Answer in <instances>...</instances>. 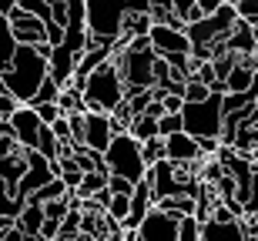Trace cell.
Returning a JSON list of instances; mask_svg holds the SVG:
<instances>
[{
	"label": "cell",
	"mask_w": 258,
	"mask_h": 241,
	"mask_svg": "<svg viewBox=\"0 0 258 241\" xmlns=\"http://www.w3.org/2000/svg\"><path fill=\"white\" fill-rule=\"evenodd\" d=\"M127 10H141V14H151V0H127Z\"/></svg>",
	"instance_id": "f6af8a7d"
},
{
	"label": "cell",
	"mask_w": 258,
	"mask_h": 241,
	"mask_svg": "<svg viewBox=\"0 0 258 241\" xmlns=\"http://www.w3.org/2000/svg\"><path fill=\"white\" fill-rule=\"evenodd\" d=\"M184 131L195 137H218L225 127V94L211 91L205 101H184Z\"/></svg>",
	"instance_id": "5b68a950"
},
{
	"label": "cell",
	"mask_w": 258,
	"mask_h": 241,
	"mask_svg": "<svg viewBox=\"0 0 258 241\" xmlns=\"http://www.w3.org/2000/svg\"><path fill=\"white\" fill-rule=\"evenodd\" d=\"M158 131H161V137L174 134V131H184V117L181 114H161L158 117Z\"/></svg>",
	"instance_id": "836d02e7"
},
{
	"label": "cell",
	"mask_w": 258,
	"mask_h": 241,
	"mask_svg": "<svg viewBox=\"0 0 258 241\" xmlns=\"http://www.w3.org/2000/svg\"><path fill=\"white\" fill-rule=\"evenodd\" d=\"M17 37H14V27H10V17H4L0 14V74L10 67V60H14V54H17Z\"/></svg>",
	"instance_id": "d6986e66"
},
{
	"label": "cell",
	"mask_w": 258,
	"mask_h": 241,
	"mask_svg": "<svg viewBox=\"0 0 258 241\" xmlns=\"http://www.w3.org/2000/svg\"><path fill=\"white\" fill-rule=\"evenodd\" d=\"M258 211V164H255V174H251V191L245 198V214H255Z\"/></svg>",
	"instance_id": "74e56055"
},
{
	"label": "cell",
	"mask_w": 258,
	"mask_h": 241,
	"mask_svg": "<svg viewBox=\"0 0 258 241\" xmlns=\"http://www.w3.org/2000/svg\"><path fill=\"white\" fill-rule=\"evenodd\" d=\"M154 208V191H151V181L148 178H141V181L134 184V194H131V214H127L124 221H121V228L124 231H138L141 228V221L148 218V211Z\"/></svg>",
	"instance_id": "4fadbf2b"
},
{
	"label": "cell",
	"mask_w": 258,
	"mask_h": 241,
	"mask_svg": "<svg viewBox=\"0 0 258 241\" xmlns=\"http://www.w3.org/2000/svg\"><path fill=\"white\" fill-rule=\"evenodd\" d=\"M191 7H195V0H174V14H181V17H184Z\"/></svg>",
	"instance_id": "bcb514c9"
},
{
	"label": "cell",
	"mask_w": 258,
	"mask_h": 241,
	"mask_svg": "<svg viewBox=\"0 0 258 241\" xmlns=\"http://www.w3.org/2000/svg\"><path fill=\"white\" fill-rule=\"evenodd\" d=\"M0 238H4V231H0Z\"/></svg>",
	"instance_id": "db71d44e"
},
{
	"label": "cell",
	"mask_w": 258,
	"mask_h": 241,
	"mask_svg": "<svg viewBox=\"0 0 258 241\" xmlns=\"http://www.w3.org/2000/svg\"><path fill=\"white\" fill-rule=\"evenodd\" d=\"M54 241H57V238H54Z\"/></svg>",
	"instance_id": "11a10c76"
},
{
	"label": "cell",
	"mask_w": 258,
	"mask_h": 241,
	"mask_svg": "<svg viewBox=\"0 0 258 241\" xmlns=\"http://www.w3.org/2000/svg\"><path fill=\"white\" fill-rule=\"evenodd\" d=\"M255 47H258L255 27H251L245 17H238V24H235L231 34L225 37V50H231V54H255Z\"/></svg>",
	"instance_id": "2e32d148"
},
{
	"label": "cell",
	"mask_w": 258,
	"mask_h": 241,
	"mask_svg": "<svg viewBox=\"0 0 258 241\" xmlns=\"http://www.w3.org/2000/svg\"><path fill=\"white\" fill-rule=\"evenodd\" d=\"M14 7H17V0H0V14H4V17H10Z\"/></svg>",
	"instance_id": "c3c4849f"
},
{
	"label": "cell",
	"mask_w": 258,
	"mask_h": 241,
	"mask_svg": "<svg viewBox=\"0 0 258 241\" xmlns=\"http://www.w3.org/2000/svg\"><path fill=\"white\" fill-rule=\"evenodd\" d=\"M107 161V174H121V178H131L134 184L148 174V161H144L141 141L131 134V131H121V134L111 137V144L104 151Z\"/></svg>",
	"instance_id": "277c9868"
},
{
	"label": "cell",
	"mask_w": 258,
	"mask_h": 241,
	"mask_svg": "<svg viewBox=\"0 0 258 241\" xmlns=\"http://www.w3.org/2000/svg\"><path fill=\"white\" fill-rule=\"evenodd\" d=\"M64 241H94L91 234H84V231H77V234H71V238H64Z\"/></svg>",
	"instance_id": "681fc988"
},
{
	"label": "cell",
	"mask_w": 258,
	"mask_h": 241,
	"mask_svg": "<svg viewBox=\"0 0 258 241\" xmlns=\"http://www.w3.org/2000/svg\"><path fill=\"white\" fill-rule=\"evenodd\" d=\"M178 241H201V218L198 214H184L178 221Z\"/></svg>",
	"instance_id": "4316f807"
},
{
	"label": "cell",
	"mask_w": 258,
	"mask_h": 241,
	"mask_svg": "<svg viewBox=\"0 0 258 241\" xmlns=\"http://www.w3.org/2000/svg\"><path fill=\"white\" fill-rule=\"evenodd\" d=\"M10 121H14V131H17L20 147L37 151V144H40V127H44V121H40V114H37V107H34V104H17L14 111H10Z\"/></svg>",
	"instance_id": "52a82bcc"
},
{
	"label": "cell",
	"mask_w": 258,
	"mask_h": 241,
	"mask_svg": "<svg viewBox=\"0 0 258 241\" xmlns=\"http://www.w3.org/2000/svg\"><path fill=\"white\" fill-rule=\"evenodd\" d=\"M255 37H258V27H255Z\"/></svg>",
	"instance_id": "f5cc1de1"
},
{
	"label": "cell",
	"mask_w": 258,
	"mask_h": 241,
	"mask_svg": "<svg viewBox=\"0 0 258 241\" xmlns=\"http://www.w3.org/2000/svg\"><path fill=\"white\" fill-rule=\"evenodd\" d=\"M57 94H60V84L54 77H44V84H40V91H37V97L30 101V104H44V101H57Z\"/></svg>",
	"instance_id": "1f68e13d"
},
{
	"label": "cell",
	"mask_w": 258,
	"mask_h": 241,
	"mask_svg": "<svg viewBox=\"0 0 258 241\" xmlns=\"http://www.w3.org/2000/svg\"><path fill=\"white\" fill-rule=\"evenodd\" d=\"M67 191H71V188H67V181L64 178H50L47 184H44V188H37V191L30 194L27 201H37V204H44V201H54V198H67Z\"/></svg>",
	"instance_id": "7402d4cb"
},
{
	"label": "cell",
	"mask_w": 258,
	"mask_h": 241,
	"mask_svg": "<svg viewBox=\"0 0 258 241\" xmlns=\"http://www.w3.org/2000/svg\"><path fill=\"white\" fill-rule=\"evenodd\" d=\"M50 178H57L54 168H50V157H44L40 151H27V174H24L20 184H17V198L27 201L30 194L37 191V188H44Z\"/></svg>",
	"instance_id": "9c48e42d"
},
{
	"label": "cell",
	"mask_w": 258,
	"mask_h": 241,
	"mask_svg": "<svg viewBox=\"0 0 258 241\" xmlns=\"http://www.w3.org/2000/svg\"><path fill=\"white\" fill-rule=\"evenodd\" d=\"M17 104H20V101H17L14 94H10V91H7L4 84H0V117H7V114H10V111H14Z\"/></svg>",
	"instance_id": "f35d334b"
},
{
	"label": "cell",
	"mask_w": 258,
	"mask_h": 241,
	"mask_svg": "<svg viewBox=\"0 0 258 241\" xmlns=\"http://www.w3.org/2000/svg\"><path fill=\"white\" fill-rule=\"evenodd\" d=\"M151 14H141V10H127L124 17V30H121V37L131 40V37H141V34H151Z\"/></svg>",
	"instance_id": "44dd1931"
},
{
	"label": "cell",
	"mask_w": 258,
	"mask_h": 241,
	"mask_svg": "<svg viewBox=\"0 0 258 241\" xmlns=\"http://www.w3.org/2000/svg\"><path fill=\"white\" fill-rule=\"evenodd\" d=\"M138 141H148V137H158L161 131H158V117H151V114H134V121H131V127H127Z\"/></svg>",
	"instance_id": "603a6c76"
},
{
	"label": "cell",
	"mask_w": 258,
	"mask_h": 241,
	"mask_svg": "<svg viewBox=\"0 0 258 241\" xmlns=\"http://www.w3.org/2000/svg\"><path fill=\"white\" fill-rule=\"evenodd\" d=\"M161 211L174 214V218H184V214H195V208H198V198L195 194H168V198H161V201H154Z\"/></svg>",
	"instance_id": "ffe728a7"
},
{
	"label": "cell",
	"mask_w": 258,
	"mask_h": 241,
	"mask_svg": "<svg viewBox=\"0 0 258 241\" xmlns=\"http://www.w3.org/2000/svg\"><path fill=\"white\" fill-rule=\"evenodd\" d=\"M50 127H54V134H57L60 141H71V137H74V134H71V121H67V114H60Z\"/></svg>",
	"instance_id": "ab89813d"
},
{
	"label": "cell",
	"mask_w": 258,
	"mask_h": 241,
	"mask_svg": "<svg viewBox=\"0 0 258 241\" xmlns=\"http://www.w3.org/2000/svg\"><path fill=\"white\" fill-rule=\"evenodd\" d=\"M178 221L181 218H174V214L161 211L154 204L148 211V218L141 221V228H138V241H178Z\"/></svg>",
	"instance_id": "ba28073f"
},
{
	"label": "cell",
	"mask_w": 258,
	"mask_h": 241,
	"mask_svg": "<svg viewBox=\"0 0 258 241\" xmlns=\"http://www.w3.org/2000/svg\"><path fill=\"white\" fill-rule=\"evenodd\" d=\"M34 107H37V114H40V121H44V124H54V121L64 114L57 101H44V104H34Z\"/></svg>",
	"instance_id": "e575fe53"
},
{
	"label": "cell",
	"mask_w": 258,
	"mask_h": 241,
	"mask_svg": "<svg viewBox=\"0 0 258 241\" xmlns=\"http://www.w3.org/2000/svg\"><path fill=\"white\" fill-rule=\"evenodd\" d=\"M141 151H144V161H148V168L151 164H158L161 157H168V147H164V137H148V141H141Z\"/></svg>",
	"instance_id": "484cf974"
},
{
	"label": "cell",
	"mask_w": 258,
	"mask_h": 241,
	"mask_svg": "<svg viewBox=\"0 0 258 241\" xmlns=\"http://www.w3.org/2000/svg\"><path fill=\"white\" fill-rule=\"evenodd\" d=\"M101 188H107V171H84L77 194H81V198H91V194L101 191Z\"/></svg>",
	"instance_id": "d4e9b609"
},
{
	"label": "cell",
	"mask_w": 258,
	"mask_h": 241,
	"mask_svg": "<svg viewBox=\"0 0 258 241\" xmlns=\"http://www.w3.org/2000/svg\"><path fill=\"white\" fill-rule=\"evenodd\" d=\"M201 241H248V221L235 218V221H201Z\"/></svg>",
	"instance_id": "5bb4252c"
},
{
	"label": "cell",
	"mask_w": 258,
	"mask_h": 241,
	"mask_svg": "<svg viewBox=\"0 0 258 241\" xmlns=\"http://www.w3.org/2000/svg\"><path fill=\"white\" fill-rule=\"evenodd\" d=\"M151 47L158 54H191V37L188 30H178V27H168V24H151Z\"/></svg>",
	"instance_id": "8fae6325"
},
{
	"label": "cell",
	"mask_w": 258,
	"mask_h": 241,
	"mask_svg": "<svg viewBox=\"0 0 258 241\" xmlns=\"http://www.w3.org/2000/svg\"><path fill=\"white\" fill-rule=\"evenodd\" d=\"M164 147H168V161H201V144L198 137L188 134V131H174V134L164 137Z\"/></svg>",
	"instance_id": "9a60e30c"
},
{
	"label": "cell",
	"mask_w": 258,
	"mask_h": 241,
	"mask_svg": "<svg viewBox=\"0 0 258 241\" xmlns=\"http://www.w3.org/2000/svg\"><path fill=\"white\" fill-rule=\"evenodd\" d=\"M248 241H258V228H248Z\"/></svg>",
	"instance_id": "f907efd6"
},
{
	"label": "cell",
	"mask_w": 258,
	"mask_h": 241,
	"mask_svg": "<svg viewBox=\"0 0 258 241\" xmlns=\"http://www.w3.org/2000/svg\"><path fill=\"white\" fill-rule=\"evenodd\" d=\"M238 17H245L251 27H258V0H238Z\"/></svg>",
	"instance_id": "8d00e7d4"
},
{
	"label": "cell",
	"mask_w": 258,
	"mask_h": 241,
	"mask_svg": "<svg viewBox=\"0 0 258 241\" xmlns=\"http://www.w3.org/2000/svg\"><path fill=\"white\" fill-rule=\"evenodd\" d=\"M60 178L67 181V188H71V191H77V188H81V178H84V171H64Z\"/></svg>",
	"instance_id": "b9f144b4"
},
{
	"label": "cell",
	"mask_w": 258,
	"mask_h": 241,
	"mask_svg": "<svg viewBox=\"0 0 258 241\" xmlns=\"http://www.w3.org/2000/svg\"><path fill=\"white\" fill-rule=\"evenodd\" d=\"M251 161H255V164H258V147H255V151H251Z\"/></svg>",
	"instance_id": "816d5d0a"
},
{
	"label": "cell",
	"mask_w": 258,
	"mask_h": 241,
	"mask_svg": "<svg viewBox=\"0 0 258 241\" xmlns=\"http://www.w3.org/2000/svg\"><path fill=\"white\" fill-rule=\"evenodd\" d=\"M111 137H114L111 114H104V111H87V114H84V147L104 154L107 144H111Z\"/></svg>",
	"instance_id": "7c38bea8"
},
{
	"label": "cell",
	"mask_w": 258,
	"mask_h": 241,
	"mask_svg": "<svg viewBox=\"0 0 258 241\" xmlns=\"http://www.w3.org/2000/svg\"><path fill=\"white\" fill-rule=\"evenodd\" d=\"M27 174V147H17L14 154L0 157V181L10 184V191H14V198H17V184L20 178Z\"/></svg>",
	"instance_id": "e0dca14e"
},
{
	"label": "cell",
	"mask_w": 258,
	"mask_h": 241,
	"mask_svg": "<svg viewBox=\"0 0 258 241\" xmlns=\"http://www.w3.org/2000/svg\"><path fill=\"white\" fill-rule=\"evenodd\" d=\"M127 17V0H87V44H117Z\"/></svg>",
	"instance_id": "3957f363"
},
{
	"label": "cell",
	"mask_w": 258,
	"mask_h": 241,
	"mask_svg": "<svg viewBox=\"0 0 258 241\" xmlns=\"http://www.w3.org/2000/svg\"><path fill=\"white\" fill-rule=\"evenodd\" d=\"M57 228H60V221H50V218H47V221H44V228H40V234H44L47 241H54V238H57Z\"/></svg>",
	"instance_id": "7bdbcfd3"
},
{
	"label": "cell",
	"mask_w": 258,
	"mask_h": 241,
	"mask_svg": "<svg viewBox=\"0 0 258 241\" xmlns=\"http://www.w3.org/2000/svg\"><path fill=\"white\" fill-rule=\"evenodd\" d=\"M195 4H198V7L205 10V17H208V14H215V10H218L225 0H195Z\"/></svg>",
	"instance_id": "ee69618b"
},
{
	"label": "cell",
	"mask_w": 258,
	"mask_h": 241,
	"mask_svg": "<svg viewBox=\"0 0 258 241\" xmlns=\"http://www.w3.org/2000/svg\"><path fill=\"white\" fill-rule=\"evenodd\" d=\"M17 147H20V141H17V137H7V134H0V157L14 154Z\"/></svg>",
	"instance_id": "60d3db41"
},
{
	"label": "cell",
	"mask_w": 258,
	"mask_h": 241,
	"mask_svg": "<svg viewBox=\"0 0 258 241\" xmlns=\"http://www.w3.org/2000/svg\"><path fill=\"white\" fill-rule=\"evenodd\" d=\"M81 214H84L81 208H71V211L64 214V221H60V228H57V241H64V238L81 231Z\"/></svg>",
	"instance_id": "83f0119b"
},
{
	"label": "cell",
	"mask_w": 258,
	"mask_h": 241,
	"mask_svg": "<svg viewBox=\"0 0 258 241\" xmlns=\"http://www.w3.org/2000/svg\"><path fill=\"white\" fill-rule=\"evenodd\" d=\"M71 211V201L67 198H54V201H44V214L50 221H64V214Z\"/></svg>",
	"instance_id": "d6a6232c"
},
{
	"label": "cell",
	"mask_w": 258,
	"mask_h": 241,
	"mask_svg": "<svg viewBox=\"0 0 258 241\" xmlns=\"http://www.w3.org/2000/svg\"><path fill=\"white\" fill-rule=\"evenodd\" d=\"M0 241H24V231H20L17 224H14V228H10V231L4 234V238H0Z\"/></svg>",
	"instance_id": "7dc6e473"
},
{
	"label": "cell",
	"mask_w": 258,
	"mask_h": 241,
	"mask_svg": "<svg viewBox=\"0 0 258 241\" xmlns=\"http://www.w3.org/2000/svg\"><path fill=\"white\" fill-rule=\"evenodd\" d=\"M154 57H158L154 47L151 50H134V47L114 50V60H117V67H121V77H124L127 94L158 84V77H154Z\"/></svg>",
	"instance_id": "8992f818"
},
{
	"label": "cell",
	"mask_w": 258,
	"mask_h": 241,
	"mask_svg": "<svg viewBox=\"0 0 258 241\" xmlns=\"http://www.w3.org/2000/svg\"><path fill=\"white\" fill-rule=\"evenodd\" d=\"M107 214L117 218V221H124L127 214H131V194H114V198L107 201Z\"/></svg>",
	"instance_id": "f546056e"
},
{
	"label": "cell",
	"mask_w": 258,
	"mask_h": 241,
	"mask_svg": "<svg viewBox=\"0 0 258 241\" xmlns=\"http://www.w3.org/2000/svg\"><path fill=\"white\" fill-rule=\"evenodd\" d=\"M10 27H14L17 44H50L47 40V20L37 17V14H27L24 7H14Z\"/></svg>",
	"instance_id": "30bf717a"
},
{
	"label": "cell",
	"mask_w": 258,
	"mask_h": 241,
	"mask_svg": "<svg viewBox=\"0 0 258 241\" xmlns=\"http://www.w3.org/2000/svg\"><path fill=\"white\" fill-rule=\"evenodd\" d=\"M50 50H54V44H20L10 67L0 74V84L7 87L20 104H30L37 97L44 77L50 74Z\"/></svg>",
	"instance_id": "6da1fadb"
},
{
	"label": "cell",
	"mask_w": 258,
	"mask_h": 241,
	"mask_svg": "<svg viewBox=\"0 0 258 241\" xmlns=\"http://www.w3.org/2000/svg\"><path fill=\"white\" fill-rule=\"evenodd\" d=\"M44 221H47V214H44V204H37V201H27L24 211L17 214V228L24 234H40Z\"/></svg>",
	"instance_id": "ac0fdd59"
},
{
	"label": "cell",
	"mask_w": 258,
	"mask_h": 241,
	"mask_svg": "<svg viewBox=\"0 0 258 241\" xmlns=\"http://www.w3.org/2000/svg\"><path fill=\"white\" fill-rule=\"evenodd\" d=\"M101 218H104V211H84L81 214V231L91 234V238H101Z\"/></svg>",
	"instance_id": "4dcf8cb0"
},
{
	"label": "cell",
	"mask_w": 258,
	"mask_h": 241,
	"mask_svg": "<svg viewBox=\"0 0 258 241\" xmlns=\"http://www.w3.org/2000/svg\"><path fill=\"white\" fill-rule=\"evenodd\" d=\"M37 151L44 157H50V161H57V157H60V137L54 134V127H50V124L40 127V144H37Z\"/></svg>",
	"instance_id": "cb8c5ba5"
},
{
	"label": "cell",
	"mask_w": 258,
	"mask_h": 241,
	"mask_svg": "<svg viewBox=\"0 0 258 241\" xmlns=\"http://www.w3.org/2000/svg\"><path fill=\"white\" fill-rule=\"evenodd\" d=\"M107 188H111V194H134V181L121 178V174H107Z\"/></svg>",
	"instance_id": "d590c367"
},
{
	"label": "cell",
	"mask_w": 258,
	"mask_h": 241,
	"mask_svg": "<svg viewBox=\"0 0 258 241\" xmlns=\"http://www.w3.org/2000/svg\"><path fill=\"white\" fill-rule=\"evenodd\" d=\"M81 94H84L87 111H104V114H111V111L127 97V87H124V77H121L117 60L111 57V60H104L101 67L91 70Z\"/></svg>",
	"instance_id": "7a4b0ae2"
},
{
	"label": "cell",
	"mask_w": 258,
	"mask_h": 241,
	"mask_svg": "<svg viewBox=\"0 0 258 241\" xmlns=\"http://www.w3.org/2000/svg\"><path fill=\"white\" fill-rule=\"evenodd\" d=\"M181 94H184V101H205V97L211 94V87L205 84L201 77H188V81H184V91H181Z\"/></svg>",
	"instance_id": "f1b7e54d"
}]
</instances>
